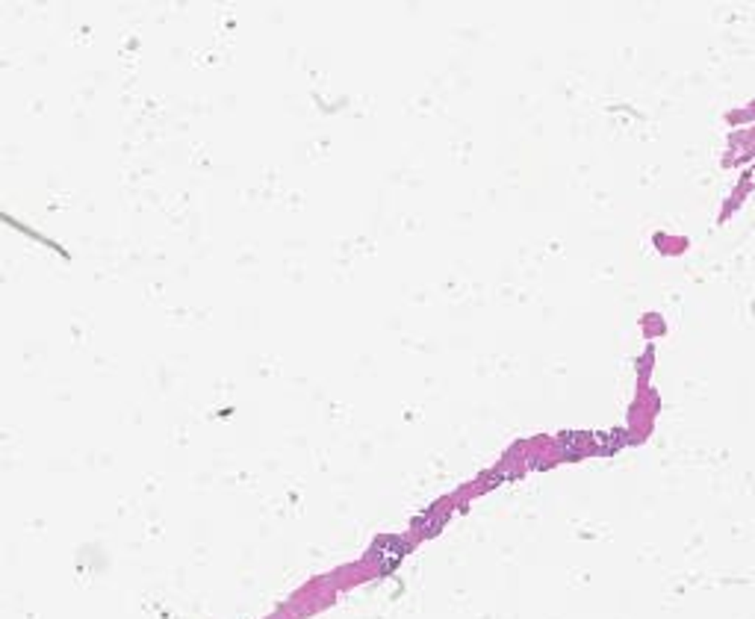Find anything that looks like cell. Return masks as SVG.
<instances>
[{
	"label": "cell",
	"mask_w": 755,
	"mask_h": 619,
	"mask_svg": "<svg viewBox=\"0 0 755 619\" xmlns=\"http://www.w3.org/2000/svg\"><path fill=\"white\" fill-rule=\"evenodd\" d=\"M407 551H410V543L402 540V537H381V540H378V543L372 546L369 557L378 564V569L392 572L395 566L402 564V557H405Z\"/></svg>",
	"instance_id": "cell-1"
},
{
	"label": "cell",
	"mask_w": 755,
	"mask_h": 619,
	"mask_svg": "<svg viewBox=\"0 0 755 619\" xmlns=\"http://www.w3.org/2000/svg\"><path fill=\"white\" fill-rule=\"evenodd\" d=\"M584 446H587V436H582V434H564L561 436V448L567 457H579L584 451Z\"/></svg>",
	"instance_id": "cell-2"
}]
</instances>
